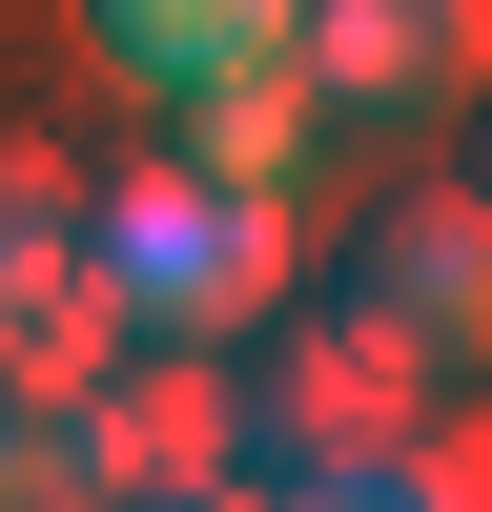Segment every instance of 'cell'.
Listing matches in <instances>:
<instances>
[{
	"label": "cell",
	"mask_w": 492,
	"mask_h": 512,
	"mask_svg": "<svg viewBox=\"0 0 492 512\" xmlns=\"http://www.w3.org/2000/svg\"><path fill=\"white\" fill-rule=\"evenodd\" d=\"M62 267H82V308H103V349H144V369H226L246 328L287 308V205L185 185V164H103V185L62 205Z\"/></svg>",
	"instance_id": "6da1fadb"
},
{
	"label": "cell",
	"mask_w": 492,
	"mask_h": 512,
	"mask_svg": "<svg viewBox=\"0 0 492 512\" xmlns=\"http://www.w3.org/2000/svg\"><path fill=\"white\" fill-rule=\"evenodd\" d=\"M431 369L390 349V328H349V308H308V328H246L226 369H205V410H226V492H267V512H328V492H369L410 431H431Z\"/></svg>",
	"instance_id": "7a4b0ae2"
},
{
	"label": "cell",
	"mask_w": 492,
	"mask_h": 512,
	"mask_svg": "<svg viewBox=\"0 0 492 512\" xmlns=\"http://www.w3.org/2000/svg\"><path fill=\"white\" fill-rule=\"evenodd\" d=\"M328 308L390 328L410 369H472V328H492V205L472 185H390L349 246H328Z\"/></svg>",
	"instance_id": "3957f363"
},
{
	"label": "cell",
	"mask_w": 492,
	"mask_h": 512,
	"mask_svg": "<svg viewBox=\"0 0 492 512\" xmlns=\"http://www.w3.org/2000/svg\"><path fill=\"white\" fill-rule=\"evenodd\" d=\"M62 144H0V390H21V410H82V390H103V308H82V267H62Z\"/></svg>",
	"instance_id": "277c9868"
},
{
	"label": "cell",
	"mask_w": 492,
	"mask_h": 512,
	"mask_svg": "<svg viewBox=\"0 0 492 512\" xmlns=\"http://www.w3.org/2000/svg\"><path fill=\"white\" fill-rule=\"evenodd\" d=\"M472 62H492V0H287V82L308 103L431 123V103H472Z\"/></svg>",
	"instance_id": "5b68a950"
},
{
	"label": "cell",
	"mask_w": 492,
	"mask_h": 512,
	"mask_svg": "<svg viewBox=\"0 0 492 512\" xmlns=\"http://www.w3.org/2000/svg\"><path fill=\"white\" fill-rule=\"evenodd\" d=\"M82 41H103V82H144V103H205V82L287 62V0H82Z\"/></svg>",
	"instance_id": "8992f818"
},
{
	"label": "cell",
	"mask_w": 492,
	"mask_h": 512,
	"mask_svg": "<svg viewBox=\"0 0 492 512\" xmlns=\"http://www.w3.org/2000/svg\"><path fill=\"white\" fill-rule=\"evenodd\" d=\"M308 82L287 62H246V82H205V103H164V164H185V185H246V205H287V164H308Z\"/></svg>",
	"instance_id": "52a82bcc"
},
{
	"label": "cell",
	"mask_w": 492,
	"mask_h": 512,
	"mask_svg": "<svg viewBox=\"0 0 492 512\" xmlns=\"http://www.w3.org/2000/svg\"><path fill=\"white\" fill-rule=\"evenodd\" d=\"M0 512H103V451H82V410H21V390H0Z\"/></svg>",
	"instance_id": "ba28073f"
},
{
	"label": "cell",
	"mask_w": 492,
	"mask_h": 512,
	"mask_svg": "<svg viewBox=\"0 0 492 512\" xmlns=\"http://www.w3.org/2000/svg\"><path fill=\"white\" fill-rule=\"evenodd\" d=\"M103 512H267V492H226V472H164V492H103Z\"/></svg>",
	"instance_id": "9c48e42d"
}]
</instances>
